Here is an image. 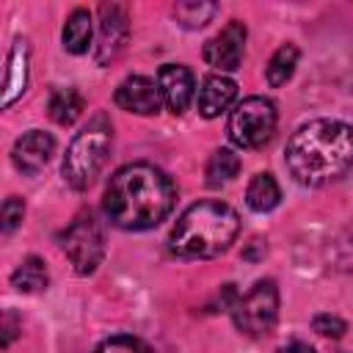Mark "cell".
I'll list each match as a JSON object with an SVG mask.
<instances>
[{
	"instance_id": "6da1fadb",
	"label": "cell",
	"mask_w": 353,
	"mask_h": 353,
	"mask_svg": "<svg viewBox=\"0 0 353 353\" xmlns=\"http://www.w3.org/2000/svg\"><path fill=\"white\" fill-rule=\"evenodd\" d=\"M176 199L174 182L152 163H130L119 168L102 199L108 221L127 232H143L165 221Z\"/></svg>"
},
{
	"instance_id": "7a4b0ae2",
	"label": "cell",
	"mask_w": 353,
	"mask_h": 353,
	"mask_svg": "<svg viewBox=\"0 0 353 353\" xmlns=\"http://www.w3.org/2000/svg\"><path fill=\"white\" fill-rule=\"evenodd\" d=\"M287 171L306 188L342 179L353 168V127L336 119H317L292 132L284 149Z\"/></svg>"
},
{
	"instance_id": "3957f363",
	"label": "cell",
	"mask_w": 353,
	"mask_h": 353,
	"mask_svg": "<svg viewBox=\"0 0 353 353\" xmlns=\"http://www.w3.org/2000/svg\"><path fill=\"white\" fill-rule=\"evenodd\" d=\"M240 232L237 212L223 201H196L174 223L168 234L171 254L182 259H210L223 254Z\"/></svg>"
},
{
	"instance_id": "277c9868",
	"label": "cell",
	"mask_w": 353,
	"mask_h": 353,
	"mask_svg": "<svg viewBox=\"0 0 353 353\" xmlns=\"http://www.w3.org/2000/svg\"><path fill=\"white\" fill-rule=\"evenodd\" d=\"M110 146H113V127L105 113H97L85 124V130L72 138V143L63 154L61 174L66 179V185L74 190H85L105 168V163L110 157Z\"/></svg>"
},
{
	"instance_id": "5b68a950",
	"label": "cell",
	"mask_w": 353,
	"mask_h": 353,
	"mask_svg": "<svg viewBox=\"0 0 353 353\" xmlns=\"http://www.w3.org/2000/svg\"><path fill=\"white\" fill-rule=\"evenodd\" d=\"M276 121H279V113H276V105L265 97H248L243 102L234 105V110L229 113V124H226V132H229V141L240 149H259L265 146L273 132H276Z\"/></svg>"
},
{
	"instance_id": "8992f818",
	"label": "cell",
	"mask_w": 353,
	"mask_h": 353,
	"mask_svg": "<svg viewBox=\"0 0 353 353\" xmlns=\"http://www.w3.org/2000/svg\"><path fill=\"white\" fill-rule=\"evenodd\" d=\"M232 323L240 334L245 336H265L273 331L276 317H279V287L273 279H259L245 295L234 301Z\"/></svg>"
},
{
	"instance_id": "52a82bcc",
	"label": "cell",
	"mask_w": 353,
	"mask_h": 353,
	"mask_svg": "<svg viewBox=\"0 0 353 353\" xmlns=\"http://www.w3.org/2000/svg\"><path fill=\"white\" fill-rule=\"evenodd\" d=\"M61 248L80 276H88L97 270V265L102 262V254H105V234H102V226L91 210L80 212L63 229Z\"/></svg>"
},
{
	"instance_id": "ba28073f",
	"label": "cell",
	"mask_w": 353,
	"mask_h": 353,
	"mask_svg": "<svg viewBox=\"0 0 353 353\" xmlns=\"http://www.w3.org/2000/svg\"><path fill=\"white\" fill-rule=\"evenodd\" d=\"M130 39V25H127V11L116 3L99 8V41L94 50V58L99 66H108L110 61L119 58Z\"/></svg>"
},
{
	"instance_id": "9c48e42d",
	"label": "cell",
	"mask_w": 353,
	"mask_h": 353,
	"mask_svg": "<svg viewBox=\"0 0 353 353\" xmlns=\"http://www.w3.org/2000/svg\"><path fill=\"white\" fill-rule=\"evenodd\" d=\"M243 50H245V25L240 19H232L221 33H215L204 44V61L221 72H234L243 61Z\"/></svg>"
},
{
	"instance_id": "30bf717a",
	"label": "cell",
	"mask_w": 353,
	"mask_h": 353,
	"mask_svg": "<svg viewBox=\"0 0 353 353\" xmlns=\"http://www.w3.org/2000/svg\"><path fill=\"white\" fill-rule=\"evenodd\" d=\"M160 102H163V94H160V85L143 74H130L119 83L116 88V105L121 110H130V113H138V116H152L160 110Z\"/></svg>"
},
{
	"instance_id": "8fae6325",
	"label": "cell",
	"mask_w": 353,
	"mask_h": 353,
	"mask_svg": "<svg viewBox=\"0 0 353 353\" xmlns=\"http://www.w3.org/2000/svg\"><path fill=\"white\" fill-rule=\"evenodd\" d=\"M52 152H55V141H52L50 132H44V130H28V132H22L14 141L11 160H14L17 171H22V174H39L50 163Z\"/></svg>"
},
{
	"instance_id": "7c38bea8",
	"label": "cell",
	"mask_w": 353,
	"mask_h": 353,
	"mask_svg": "<svg viewBox=\"0 0 353 353\" xmlns=\"http://www.w3.org/2000/svg\"><path fill=\"white\" fill-rule=\"evenodd\" d=\"M157 85L163 94V102L171 113H182L193 99V72L182 63H165L157 72Z\"/></svg>"
},
{
	"instance_id": "4fadbf2b",
	"label": "cell",
	"mask_w": 353,
	"mask_h": 353,
	"mask_svg": "<svg viewBox=\"0 0 353 353\" xmlns=\"http://www.w3.org/2000/svg\"><path fill=\"white\" fill-rule=\"evenodd\" d=\"M234 97H237L234 80H229L226 74H210L199 88V113L204 119H215L234 102Z\"/></svg>"
},
{
	"instance_id": "5bb4252c",
	"label": "cell",
	"mask_w": 353,
	"mask_h": 353,
	"mask_svg": "<svg viewBox=\"0 0 353 353\" xmlns=\"http://www.w3.org/2000/svg\"><path fill=\"white\" fill-rule=\"evenodd\" d=\"M28 85V41L17 39L8 61H6V77H3V108H8Z\"/></svg>"
},
{
	"instance_id": "9a60e30c",
	"label": "cell",
	"mask_w": 353,
	"mask_h": 353,
	"mask_svg": "<svg viewBox=\"0 0 353 353\" xmlns=\"http://www.w3.org/2000/svg\"><path fill=\"white\" fill-rule=\"evenodd\" d=\"M91 14L85 8H74L63 25V47L72 52V55H83L91 44Z\"/></svg>"
},
{
	"instance_id": "2e32d148",
	"label": "cell",
	"mask_w": 353,
	"mask_h": 353,
	"mask_svg": "<svg viewBox=\"0 0 353 353\" xmlns=\"http://www.w3.org/2000/svg\"><path fill=\"white\" fill-rule=\"evenodd\" d=\"M281 199V190H279V182L273 179V174L262 171L256 174L251 182H248V190H245V204L254 210V212H268L279 204Z\"/></svg>"
},
{
	"instance_id": "e0dca14e",
	"label": "cell",
	"mask_w": 353,
	"mask_h": 353,
	"mask_svg": "<svg viewBox=\"0 0 353 353\" xmlns=\"http://www.w3.org/2000/svg\"><path fill=\"white\" fill-rule=\"evenodd\" d=\"M83 108H85V102H83V97H80L77 88H58L50 97V108L47 110H50V119L55 124L72 127L77 121V116L83 113Z\"/></svg>"
},
{
	"instance_id": "ac0fdd59",
	"label": "cell",
	"mask_w": 353,
	"mask_h": 353,
	"mask_svg": "<svg viewBox=\"0 0 353 353\" xmlns=\"http://www.w3.org/2000/svg\"><path fill=\"white\" fill-rule=\"evenodd\" d=\"M50 281V273H47V265L39 259V256H28L19 262V268L11 273V284L19 290V292H41Z\"/></svg>"
},
{
	"instance_id": "d6986e66",
	"label": "cell",
	"mask_w": 353,
	"mask_h": 353,
	"mask_svg": "<svg viewBox=\"0 0 353 353\" xmlns=\"http://www.w3.org/2000/svg\"><path fill=\"white\" fill-rule=\"evenodd\" d=\"M240 171V157L232 149H215L207 160V185L210 188H221L226 182H232Z\"/></svg>"
},
{
	"instance_id": "ffe728a7",
	"label": "cell",
	"mask_w": 353,
	"mask_h": 353,
	"mask_svg": "<svg viewBox=\"0 0 353 353\" xmlns=\"http://www.w3.org/2000/svg\"><path fill=\"white\" fill-rule=\"evenodd\" d=\"M295 63H298V47H295V44H281V47L273 52V58L268 61V66H265L268 83H270L273 88L284 85V83L292 77Z\"/></svg>"
},
{
	"instance_id": "44dd1931",
	"label": "cell",
	"mask_w": 353,
	"mask_h": 353,
	"mask_svg": "<svg viewBox=\"0 0 353 353\" xmlns=\"http://www.w3.org/2000/svg\"><path fill=\"white\" fill-rule=\"evenodd\" d=\"M218 14V6L215 3H204V0H185V3H176L174 6V17L182 28H204L212 17Z\"/></svg>"
},
{
	"instance_id": "7402d4cb",
	"label": "cell",
	"mask_w": 353,
	"mask_h": 353,
	"mask_svg": "<svg viewBox=\"0 0 353 353\" xmlns=\"http://www.w3.org/2000/svg\"><path fill=\"white\" fill-rule=\"evenodd\" d=\"M94 353H152V350H149V345H146L143 339H138V336L116 334V336L99 342Z\"/></svg>"
},
{
	"instance_id": "603a6c76",
	"label": "cell",
	"mask_w": 353,
	"mask_h": 353,
	"mask_svg": "<svg viewBox=\"0 0 353 353\" xmlns=\"http://www.w3.org/2000/svg\"><path fill=\"white\" fill-rule=\"evenodd\" d=\"M312 328L320 334V336H328V339H339L345 331H347V323L336 314H317L312 320Z\"/></svg>"
},
{
	"instance_id": "cb8c5ba5",
	"label": "cell",
	"mask_w": 353,
	"mask_h": 353,
	"mask_svg": "<svg viewBox=\"0 0 353 353\" xmlns=\"http://www.w3.org/2000/svg\"><path fill=\"white\" fill-rule=\"evenodd\" d=\"M22 215H25V201L19 196H8L3 204V232L11 234L22 223Z\"/></svg>"
},
{
	"instance_id": "d4e9b609",
	"label": "cell",
	"mask_w": 353,
	"mask_h": 353,
	"mask_svg": "<svg viewBox=\"0 0 353 353\" xmlns=\"http://www.w3.org/2000/svg\"><path fill=\"white\" fill-rule=\"evenodd\" d=\"M336 262H339V268H345V270H353V223L345 229V234L336 240Z\"/></svg>"
},
{
	"instance_id": "484cf974",
	"label": "cell",
	"mask_w": 353,
	"mask_h": 353,
	"mask_svg": "<svg viewBox=\"0 0 353 353\" xmlns=\"http://www.w3.org/2000/svg\"><path fill=\"white\" fill-rule=\"evenodd\" d=\"M276 353H314V347H312L309 342H301V339H292V342H287L284 347H279Z\"/></svg>"
},
{
	"instance_id": "4316f807",
	"label": "cell",
	"mask_w": 353,
	"mask_h": 353,
	"mask_svg": "<svg viewBox=\"0 0 353 353\" xmlns=\"http://www.w3.org/2000/svg\"><path fill=\"white\" fill-rule=\"evenodd\" d=\"M11 339H14V314L8 312L6 320H3V347H8Z\"/></svg>"
}]
</instances>
